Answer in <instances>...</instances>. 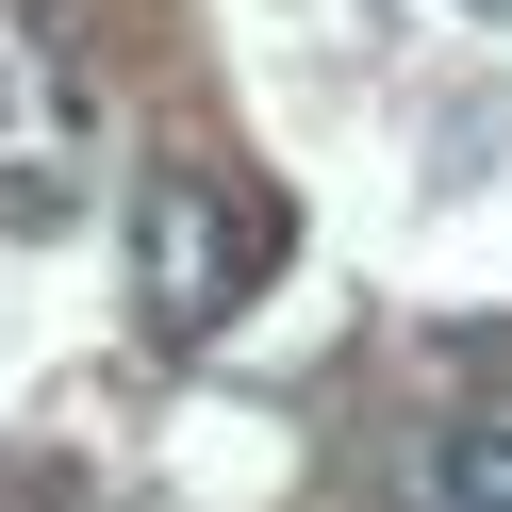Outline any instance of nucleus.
<instances>
[{"mask_svg": "<svg viewBox=\"0 0 512 512\" xmlns=\"http://www.w3.org/2000/svg\"><path fill=\"white\" fill-rule=\"evenodd\" d=\"M248 265H265V232H232V199H215L199 166H149L133 182V298L166 347H199L215 314L248 298Z\"/></svg>", "mask_w": 512, "mask_h": 512, "instance_id": "1", "label": "nucleus"}, {"mask_svg": "<svg viewBox=\"0 0 512 512\" xmlns=\"http://www.w3.org/2000/svg\"><path fill=\"white\" fill-rule=\"evenodd\" d=\"M413 512H512V413H446L413 446Z\"/></svg>", "mask_w": 512, "mask_h": 512, "instance_id": "2", "label": "nucleus"}]
</instances>
